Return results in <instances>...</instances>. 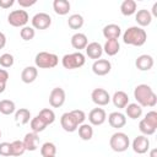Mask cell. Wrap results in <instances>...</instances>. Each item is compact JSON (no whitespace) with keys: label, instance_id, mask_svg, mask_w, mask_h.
<instances>
[{"label":"cell","instance_id":"obj_1","mask_svg":"<svg viewBox=\"0 0 157 157\" xmlns=\"http://www.w3.org/2000/svg\"><path fill=\"white\" fill-rule=\"evenodd\" d=\"M134 98L136 103L141 107H155L157 104V96L151 88V86L146 83H140L134 88Z\"/></svg>","mask_w":157,"mask_h":157},{"label":"cell","instance_id":"obj_2","mask_svg":"<svg viewBox=\"0 0 157 157\" xmlns=\"http://www.w3.org/2000/svg\"><path fill=\"white\" fill-rule=\"evenodd\" d=\"M147 40V33L139 26H131L123 33V42L128 45L142 47Z\"/></svg>","mask_w":157,"mask_h":157},{"label":"cell","instance_id":"obj_3","mask_svg":"<svg viewBox=\"0 0 157 157\" xmlns=\"http://www.w3.org/2000/svg\"><path fill=\"white\" fill-rule=\"evenodd\" d=\"M36 67L38 69H53L59 64V56L49 52H39L34 58Z\"/></svg>","mask_w":157,"mask_h":157},{"label":"cell","instance_id":"obj_4","mask_svg":"<svg viewBox=\"0 0 157 157\" xmlns=\"http://www.w3.org/2000/svg\"><path fill=\"white\" fill-rule=\"evenodd\" d=\"M86 63V56L81 52H75L70 54H65L61 58V65L66 70H75L80 69L85 65Z\"/></svg>","mask_w":157,"mask_h":157},{"label":"cell","instance_id":"obj_5","mask_svg":"<svg viewBox=\"0 0 157 157\" xmlns=\"http://www.w3.org/2000/svg\"><path fill=\"white\" fill-rule=\"evenodd\" d=\"M109 146L114 152H125L130 146V139L125 132L117 131L110 136Z\"/></svg>","mask_w":157,"mask_h":157},{"label":"cell","instance_id":"obj_6","mask_svg":"<svg viewBox=\"0 0 157 157\" xmlns=\"http://www.w3.org/2000/svg\"><path fill=\"white\" fill-rule=\"evenodd\" d=\"M29 21V15L26 10H13L7 15V22L12 27H25Z\"/></svg>","mask_w":157,"mask_h":157},{"label":"cell","instance_id":"obj_7","mask_svg":"<svg viewBox=\"0 0 157 157\" xmlns=\"http://www.w3.org/2000/svg\"><path fill=\"white\" fill-rule=\"evenodd\" d=\"M60 125L61 128L66 131V132H74L77 130L80 123L77 121L76 117L74 115V113L70 110V112H66L64 113L61 117H60Z\"/></svg>","mask_w":157,"mask_h":157},{"label":"cell","instance_id":"obj_8","mask_svg":"<svg viewBox=\"0 0 157 157\" xmlns=\"http://www.w3.org/2000/svg\"><path fill=\"white\" fill-rule=\"evenodd\" d=\"M31 22L34 29H47L52 25V17L45 12H38L32 17Z\"/></svg>","mask_w":157,"mask_h":157},{"label":"cell","instance_id":"obj_9","mask_svg":"<svg viewBox=\"0 0 157 157\" xmlns=\"http://www.w3.org/2000/svg\"><path fill=\"white\" fill-rule=\"evenodd\" d=\"M66 99V93L61 87H54L49 93V104L53 108H60Z\"/></svg>","mask_w":157,"mask_h":157},{"label":"cell","instance_id":"obj_10","mask_svg":"<svg viewBox=\"0 0 157 157\" xmlns=\"http://www.w3.org/2000/svg\"><path fill=\"white\" fill-rule=\"evenodd\" d=\"M92 102L98 107H104L110 102V94L104 88H94L91 93Z\"/></svg>","mask_w":157,"mask_h":157},{"label":"cell","instance_id":"obj_11","mask_svg":"<svg viewBox=\"0 0 157 157\" xmlns=\"http://www.w3.org/2000/svg\"><path fill=\"white\" fill-rule=\"evenodd\" d=\"M131 147H132V150H134L135 153L144 155V153H146V152L150 151V140L145 135H139V136H136L132 140Z\"/></svg>","mask_w":157,"mask_h":157},{"label":"cell","instance_id":"obj_12","mask_svg":"<svg viewBox=\"0 0 157 157\" xmlns=\"http://www.w3.org/2000/svg\"><path fill=\"white\" fill-rule=\"evenodd\" d=\"M110 70H112V64L108 59L101 58L98 60H94L92 64V71L97 76H105L110 72Z\"/></svg>","mask_w":157,"mask_h":157},{"label":"cell","instance_id":"obj_13","mask_svg":"<svg viewBox=\"0 0 157 157\" xmlns=\"http://www.w3.org/2000/svg\"><path fill=\"white\" fill-rule=\"evenodd\" d=\"M107 120V113L103 108H93L88 113V121L92 126H99Z\"/></svg>","mask_w":157,"mask_h":157},{"label":"cell","instance_id":"obj_14","mask_svg":"<svg viewBox=\"0 0 157 157\" xmlns=\"http://www.w3.org/2000/svg\"><path fill=\"white\" fill-rule=\"evenodd\" d=\"M153 64H155L153 58L151 55H148V54H141L135 60V65H136V67L140 71H148V70H151L153 67Z\"/></svg>","mask_w":157,"mask_h":157},{"label":"cell","instance_id":"obj_15","mask_svg":"<svg viewBox=\"0 0 157 157\" xmlns=\"http://www.w3.org/2000/svg\"><path fill=\"white\" fill-rule=\"evenodd\" d=\"M85 50H86V55L90 59H93V60L101 59V56L103 54V47L98 42H91V43H88L87 47L85 48Z\"/></svg>","mask_w":157,"mask_h":157},{"label":"cell","instance_id":"obj_16","mask_svg":"<svg viewBox=\"0 0 157 157\" xmlns=\"http://www.w3.org/2000/svg\"><path fill=\"white\" fill-rule=\"evenodd\" d=\"M108 123L114 129H120L126 124V117L121 112H112L108 115Z\"/></svg>","mask_w":157,"mask_h":157},{"label":"cell","instance_id":"obj_17","mask_svg":"<svg viewBox=\"0 0 157 157\" xmlns=\"http://www.w3.org/2000/svg\"><path fill=\"white\" fill-rule=\"evenodd\" d=\"M25 147H26V151H36L39 146V136L37 132H27L22 140Z\"/></svg>","mask_w":157,"mask_h":157},{"label":"cell","instance_id":"obj_18","mask_svg":"<svg viewBox=\"0 0 157 157\" xmlns=\"http://www.w3.org/2000/svg\"><path fill=\"white\" fill-rule=\"evenodd\" d=\"M71 45L74 49H76L77 52H81L82 49H85L88 44V39H87V36L85 33H81V32H76L75 34H72L71 37Z\"/></svg>","mask_w":157,"mask_h":157},{"label":"cell","instance_id":"obj_19","mask_svg":"<svg viewBox=\"0 0 157 157\" xmlns=\"http://www.w3.org/2000/svg\"><path fill=\"white\" fill-rule=\"evenodd\" d=\"M110 101L113 102L114 107L118 109H123L129 104V96L124 91H117L114 94L110 97Z\"/></svg>","mask_w":157,"mask_h":157},{"label":"cell","instance_id":"obj_20","mask_svg":"<svg viewBox=\"0 0 157 157\" xmlns=\"http://www.w3.org/2000/svg\"><path fill=\"white\" fill-rule=\"evenodd\" d=\"M103 37L108 40V39H118L121 36V28L120 26L115 25V23H109L107 26L103 27Z\"/></svg>","mask_w":157,"mask_h":157},{"label":"cell","instance_id":"obj_21","mask_svg":"<svg viewBox=\"0 0 157 157\" xmlns=\"http://www.w3.org/2000/svg\"><path fill=\"white\" fill-rule=\"evenodd\" d=\"M135 20L139 25V27H146L148 25H151L152 22V16L148 10L146 9H141V10H137L136 13H135Z\"/></svg>","mask_w":157,"mask_h":157},{"label":"cell","instance_id":"obj_22","mask_svg":"<svg viewBox=\"0 0 157 157\" xmlns=\"http://www.w3.org/2000/svg\"><path fill=\"white\" fill-rule=\"evenodd\" d=\"M38 76V69L36 66H26L21 72V80L25 83H32Z\"/></svg>","mask_w":157,"mask_h":157},{"label":"cell","instance_id":"obj_23","mask_svg":"<svg viewBox=\"0 0 157 157\" xmlns=\"http://www.w3.org/2000/svg\"><path fill=\"white\" fill-rule=\"evenodd\" d=\"M71 9V4L67 0H54L53 1V10L56 15L65 16L69 13Z\"/></svg>","mask_w":157,"mask_h":157},{"label":"cell","instance_id":"obj_24","mask_svg":"<svg viewBox=\"0 0 157 157\" xmlns=\"http://www.w3.org/2000/svg\"><path fill=\"white\" fill-rule=\"evenodd\" d=\"M120 50V43L118 39H108L105 40L103 45V53H105L108 56H114L119 53Z\"/></svg>","mask_w":157,"mask_h":157},{"label":"cell","instance_id":"obj_25","mask_svg":"<svg viewBox=\"0 0 157 157\" xmlns=\"http://www.w3.org/2000/svg\"><path fill=\"white\" fill-rule=\"evenodd\" d=\"M142 115V107L139 105L137 103H129L125 107V117L135 120L139 119Z\"/></svg>","mask_w":157,"mask_h":157},{"label":"cell","instance_id":"obj_26","mask_svg":"<svg viewBox=\"0 0 157 157\" xmlns=\"http://www.w3.org/2000/svg\"><path fill=\"white\" fill-rule=\"evenodd\" d=\"M137 11V4L134 0H124L120 4V12L124 16H131L135 15Z\"/></svg>","mask_w":157,"mask_h":157},{"label":"cell","instance_id":"obj_27","mask_svg":"<svg viewBox=\"0 0 157 157\" xmlns=\"http://www.w3.org/2000/svg\"><path fill=\"white\" fill-rule=\"evenodd\" d=\"M15 121L17 125H26L31 121V112L27 108H20L15 112Z\"/></svg>","mask_w":157,"mask_h":157},{"label":"cell","instance_id":"obj_28","mask_svg":"<svg viewBox=\"0 0 157 157\" xmlns=\"http://www.w3.org/2000/svg\"><path fill=\"white\" fill-rule=\"evenodd\" d=\"M77 130H78V136H80V139L83 140V141H88V140H91V139L93 137V128H92L91 124L83 123V124L78 125Z\"/></svg>","mask_w":157,"mask_h":157},{"label":"cell","instance_id":"obj_29","mask_svg":"<svg viewBox=\"0 0 157 157\" xmlns=\"http://www.w3.org/2000/svg\"><path fill=\"white\" fill-rule=\"evenodd\" d=\"M16 112V104L11 99H1L0 101V113L4 115H11Z\"/></svg>","mask_w":157,"mask_h":157},{"label":"cell","instance_id":"obj_30","mask_svg":"<svg viewBox=\"0 0 157 157\" xmlns=\"http://www.w3.org/2000/svg\"><path fill=\"white\" fill-rule=\"evenodd\" d=\"M83 22H85V20H83L82 15H80V13H72L67 18V25L71 29H80L83 26Z\"/></svg>","mask_w":157,"mask_h":157},{"label":"cell","instance_id":"obj_31","mask_svg":"<svg viewBox=\"0 0 157 157\" xmlns=\"http://www.w3.org/2000/svg\"><path fill=\"white\" fill-rule=\"evenodd\" d=\"M38 117L47 124V125H50L55 121V113L53 109L50 108H44L42 109L39 113H38Z\"/></svg>","mask_w":157,"mask_h":157},{"label":"cell","instance_id":"obj_32","mask_svg":"<svg viewBox=\"0 0 157 157\" xmlns=\"http://www.w3.org/2000/svg\"><path fill=\"white\" fill-rule=\"evenodd\" d=\"M29 126H31V130L33 131V132H37V134H39V132H42L43 130H45V128L48 126L38 115H36L34 118H32L31 119V121H29Z\"/></svg>","mask_w":157,"mask_h":157},{"label":"cell","instance_id":"obj_33","mask_svg":"<svg viewBox=\"0 0 157 157\" xmlns=\"http://www.w3.org/2000/svg\"><path fill=\"white\" fill-rule=\"evenodd\" d=\"M11 144V156L12 157H20L26 152V147L21 140H15Z\"/></svg>","mask_w":157,"mask_h":157},{"label":"cell","instance_id":"obj_34","mask_svg":"<svg viewBox=\"0 0 157 157\" xmlns=\"http://www.w3.org/2000/svg\"><path fill=\"white\" fill-rule=\"evenodd\" d=\"M56 153V146L55 144L47 141L40 146V155L42 157H50V156H55Z\"/></svg>","mask_w":157,"mask_h":157},{"label":"cell","instance_id":"obj_35","mask_svg":"<svg viewBox=\"0 0 157 157\" xmlns=\"http://www.w3.org/2000/svg\"><path fill=\"white\" fill-rule=\"evenodd\" d=\"M139 130H140V132L142 134V135H145V136H150V135H153L155 132H156V128H153L152 125H150L144 118L140 120V123H139Z\"/></svg>","mask_w":157,"mask_h":157},{"label":"cell","instance_id":"obj_36","mask_svg":"<svg viewBox=\"0 0 157 157\" xmlns=\"http://www.w3.org/2000/svg\"><path fill=\"white\" fill-rule=\"evenodd\" d=\"M20 36H21V38H22L23 40H26V42L32 40V39L34 38V36H36V29H34L32 26H25V27L21 28Z\"/></svg>","mask_w":157,"mask_h":157},{"label":"cell","instance_id":"obj_37","mask_svg":"<svg viewBox=\"0 0 157 157\" xmlns=\"http://www.w3.org/2000/svg\"><path fill=\"white\" fill-rule=\"evenodd\" d=\"M15 63V58L12 54L10 53H4L2 55H0V66H2L4 69H9Z\"/></svg>","mask_w":157,"mask_h":157},{"label":"cell","instance_id":"obj_38","mask_svg":"<svg viewBox=\"0 0 157 157\" xmlns=\"http://www.w3.org/2000/svg\"><path fill=\"white\" fill-rule=\"evenodd\" d=\"M144 119H145L150 125H152L153 128L157 129V112H155V110H150V112L145 115Z\"/></svg>","mask_w":157,"mask_h":157},{"label":"cell","instance_id":"obj_39","mask_svg":"<svg viewBox=\"0 0 157 157\" xmlns=\"http://www.w3.org/2000/svg\"><path fill=\"white\" fill-rule=\"evenodd\" d=\"M0 156H2V157L11 156V144L10 142H0Z\"/></svg>","mask_w":157,"mask_h":157},{"label":"cell","instance_id":"obj_40","mask_svg":"<svg viewBox=\"0 0 157 157\" xmlns=\"http://www.w3.org/2000/svg\"><path fill=\"white\" fill-rule=\"evenodd\" d=\"M36 2H37V0H18V1H17V4H18L22 9L31 7V6H33Z\"/></svg>","mask_w":157,"mask_h":157},{"label":"cell","instance_id":"obj_41","mask_svg":"<svg viewBox=\"0 0 157 157\" xmlns=\"http://www.w3.org/2000/svg\"><path fill=\"white\" fill-rule=\"evenodd\" d=\"M13 4H15V0H0V7L5 10L13 6Z\"/></svg>","mask_w":157,"mask_h":157},{"label":"cell","instance_id":"obj_42","mask_svg":"<svg viewBox=\"0 0 157 157\" xmlns=\"http://www.w3.org/2000/svg\"><path fill=\"white\" fill-rule=\"evenodd\" d=\"M9 80V72L5 69H0V82H7Z\"/></svg>","mask_w":157,"mask_h":157},{"label":"cell","instance_id":"obj_43","mask_svg":"<svg viewBox=\"0 0 157 157\" xmlns=\"http://www.w3.org/2000/svg\"><path fill=\"white\" fill-rule=\"evenodd\" d=\"M5 45H6V36L2 32H0V49H2Z\"/></svg>","mask_w":157,"mask_h":157},{"label":"cell","instance_id":"obj_44","mask_svg":"<svg viewBox=\"0 0 157 157\" xmlns=\"http://www.w3.org/2000/svg\"><path fill=\"white\" fill-rule=\"evenodd\" d=\"M150 157H157V148H152L150 151Z\"/></svg>","mask_w":157,"mask_h":157},{"label":"cell","instance_id":"obj_45","mask_svg":"<svg viewBox=\"0 0 157 157\" xmlns=\"http://www.w3.org/2000/svg\"><path fill=\"white\" fill-rule=\"evenodd\" d=\"M6 88V83L5 82H0V93H2Z\"/></svg>","mask_w":157,"mask_h":157},{"label":"cell","instance_id":"obj_46","mask_svg":"<svg viewBox=\"0 0 157 157\" xmlns=\"http://www.w3.org/2000/svg\"><path fill=\"white\" fill-rule=\"evenodd\" d=\"M0 137H1V130H0Z\"/></svg>","mask_w":157,"mask_h":157},{"label":"cell","instance_id":"obj_47","mask_svg":"<svg viewBox=\"0 0 157 157\" xmlns=\"http://www.w3.org/2000/svg\"><path fill=\"white\" fill-rule=\"evenodd\" d=\"M50 157H55V156H50Z\"/></svg>","mask_w":157,"mask_h":157}]
</instances>
